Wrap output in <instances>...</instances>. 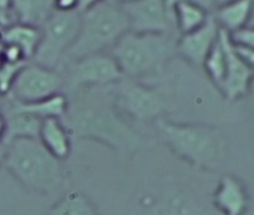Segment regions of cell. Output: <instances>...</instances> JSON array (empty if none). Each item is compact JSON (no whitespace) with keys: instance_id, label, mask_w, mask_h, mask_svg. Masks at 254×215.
<instances>
[{"instance_id":"obj_25","label":"cell","mask_w":254,"mask_h":215,"mask_svg":"<svg viewBox=\"0 0 254 215\" xmlns=\"http://www.w3.org/2000/svg\"><path fill=\"white\" fill-rule=\"evenodd\" d=\"M11 6H12V0H0V11L2 12L11 15Z\"/></svg>"},{"instance_id":"obj_21","label":"cell","mask_w":254,"mask_h":215,"mask_svg":"<svg viewBox=\"0 0 254 215\" xmlns=\"http://www.w3.org/2000/svg\"><path fill=\"white\" fill-rule=\"evenodd\" d=\"M54 5L57 11H78V0H54Z\"/></svg>"},{"instance_id":"obj_29","label":"cell","mask_w":254,"mask_h":215,"mask_svg":"<svg viewBox=\"0 0 254 215\" xmlns=\"http://www.w3.org/2000/svg\"><path fill=\"white\" fill-rule=\"evenodd\" d=\"M5 99H6V97H5L2 93H0V108H2V105H3V102H5Z\"/></svg>"},{"instance_id":"obj_7","label":"cell","mask_w":254,"mask_h":215,"mask_svg":"<svg viewBox=\"0 0 254 215\" xmlns=\"http://www.w3.org/2000/svg\"><path fill=\"white\" fill-rule=\"evenodd\" d=\"M81 18L82 12L79 11L63 12L56 9L54 14L39 27L41 41L32 61L60 70L69 50L78 38Z\"/></svg>"},{"instance_id":"obj_17","label":"cell","mask_w":254,"mask_h":215,"mask_svg":"<svg viewBox=\"0 0 254 215\" xmlns=\"http://www.w3.org/2000/svg\"><path fill=\"white\" fill-rule=\"evenodd\" d=\"M2 111L6 117L5 144L14 139H38L42 123L41 118L27 112L6 109V108H2Z\"/></svg>"},{"instance_id":"obj_11","label":"cell","mask_w":254,"mask_h":215,"mask_svg":"<svg viewBox=\"0 0 254 215\" xmlns=\"http://www.w3.org/2000/svg\"><path fill=\"white\" fill-rule=\"evenodd\" d=\"M215 26L206 21L202 27L177 39V54L190 64L200 66L215 47Z\"/></svg>"},{"instance_id":"obj_10","label":"cell","mask_w":254,"mask_h":215,"mask_svg":"<svg viewBox=\"0 0 254 215\" xmlns=\"http://www.w3.org/2000/svg\"><path fill=\"white\" fill-rule=\"evenodd\" d=\"M129 23V30L135 33H174L172 9L166 0H135L121 5Z\"/></svg>"},{"instance_id":"obj_12","label":"cell","mask_w":254,"mask_h":215,"mask_svg":"<svg viewBox=\"0 0 254 215\" xmlns=\"http://www.w3.org/2000/svg\"><path fill=\"white\" fill-rule=\"evenodd\" d=\"M39 142L57 160L64 161L72 153V136L62 118H45L39 129Z\"/></svg>"},{"instance_id":"obj_14","label":"cell","mask_w":254,"mask_h":215,"mask_svg":"<svg viewBox=\"0 0 254 215\" xmlns=\"http://www.w3.org/2000/svg\"><path fill=\"white\" fill-rule=\"evenodd\" d=\"M56 11L54 0H12V23L41 27Z\"/></svg>"},{"instance_id":"obj_5","label":"cell","mask_w":254,"mask_h":215,"mask_svg":"<svg viewBox=\"0 0 254 215\" xmlns=\"http://www.w3.org/2000/svg\"><path fill=\"white\" fill-rule=\"evenodd\" d=\"M127 32L129 23L121 6L102 2L82 12L78 38L69 50L64 63L91 54L109 53Z\"/></svg>"},{"instance_id":"obj_18","label":"cell","mask_w":254,"mask_h":215,"mask_svg":"<svg viewBox=\"0 0 254 215\" xmlns=\"http://www.w3.org/2000/svg\"><path fill=\"white\" fill-rule=\"evenodd\" d=\"M47 215H99L94 202L79 190L66 191L48 209Z\"/></svg>"},{"instance_id":"obj_16","label":"cell","mask_w":254,"mask_h":215,"mask_svg":"<svg viewBox=\"0 0 254 215\" xmlns=\"http://www.w3.org/2000/svg\"><path fill=\"white\" fill-rule=\"evenodd\" d=\"M214 203L226 215H242L248 205L244 187L230 176H224L214 194Z\"/></svg>"},{"instance_id":"obj_22","label":"cell","mask_w":254,"mask_h":215,"mask_svg":"<svg viewBox=\"0 0 254 215\" xmlns=\"http://www.w3.org/2000/svg\"><path fill=\"white\" fill-rule=\"evenodd\" d=\"M106 2V0H78V11L79 12H85L91 8H94L96 5Z\"/></svg>"},{"instance_id":"obj_30","label":"cell","mask_w":254,"mask_h":215,"mask_svg":"<svg viewBox=\"0 0 254 215\" xmlns=\"http://www.w3.org/2000/svg\"><path fill=\"white\" fill-rule=\"evenodd\" d=\"M0 164H2V161H0Z\"/></svg>"},{"instance_id":"obj_4","label":"cell","mask_w":254,"mask_h":215,"mask_svg":"<svg viewBox=\"0 0 254 215\" xmlns=\"http://www.w3.org/2000/svg\"><path fill=\"white\" fill-rule=\"evenodd\" d=\"M162 142L197 169H217L224 154L221 133L205 124H181L160 118L154 123Z\"/></svg>"},{"instance_id":"obj_3","label":"cell","mask_w":254,"mask_h":215,"mask_svg":"<svg viewBox=\"0 0 254 215\" xmlns=\"http://www.w3.org/2000/svg\"><path fill=\"white\" fill-rule=\"evenodd\" d=\"M2 164L27 190L48 194L64 182L62 161L53 157L39 139H14L5 144Z\"/></svg>"},{"instance_id":"obj_23","label":"cell","mask_w":254,"mask_h":215,"mask_svg":"<svg viewBox=\"0 0 254 215\" xmlns=\"http://www.w3.org/2000/svg\"><path fill=\"white\" fill-rule=\"evenodd\" d=\"M5 136H6V117L0 108V145H5Z\"/></svg>"},{"instance_id":"obj_6","label":"cell","mask_w":254,"mask_h":215,"mask_svg":"<svg viewBox=\"0 0 254 215\" xmlns=\"http://www.w3.org/2000/svg\"><path fill=\"white\" fill-rule=\"evenodd\" d=\"M117 111L135 123H156L169 111V94L165 88L136 79L123 78L112 85Z\"/></svg>"},{"instance_id":"obj_19","label":"cell","mask_w":254,"mask_h":215,"mask_svg":"<svg viewBox=\"0 0 254 215\" xmlns=\"http://www.w3.org/2000/svg\"><path fill=\"white\" fill-rule=\"evenodd\" d=\"M175 30L180 35L190 33L206 23V11L203 5L193 2H177L171 6Z\"/></svg>"},{"instance_id":"obj_15","label":"cell","mask_w":254,"mask_h":215,"mask_svg":"<svg viewBox=\"0 0 254 215\" xmlns=\"http://www.w3.org/2000/svg\"><path fill=\"white\" fill-rule=\"evenodd\" d=\"M41 30L33 26L12 23L3 29H0V42L18 48L27 61H32L35 53L39 47Z\"/></svg>"},{"instance_id":"obj_9","label":"cell","mask_w":254,"mask_h":215,"mask_svg":"<svg viewBox=\"0 0 254 215\" xmlns=\"http://www.w3.org/2000/svg\"><path fill=\"white\" fill-rule=\"evenodd\" d=\"M59 93H64V76L62 70L29 61L18 72L8 99L30 103L44 100Z\"/></svg>"},{"instance_id":"obj_27","label":"cell","mask_w":254,"mask_h":215,"mask_svg":"<svg viewBox=\"0 0 254 215\" xmlns=\"http://www.w3.org/2000/svg\"><path fill=\"white\" fill-rule=\"evenodd\" d=\"M3 154H5V145H0V161L3 159Z\"/></svg>"},{"instance_id":"obj_1","label":"cell","mask_w":254,"mask_h":215,"mask_svg":"<svg viewBox=\"0 0 254 215\" xmlns=\"http://www.w3.org/2000/svg\"><path fill=\"white\" fill-rule=\"evenodd\" d=\"M67 94V111L62 121L75 139L96 141L118 157L136 153L144 139L114 106L112 87L76 90Z\"/></svg>"},{"instance_id":"obj_8","label":"cell","mask_w":254,"mask_h":215,"mask_svg":"<svg viewBox=\"0 0 254 215\" xmlns=\"http://www.w3.org/2000/svg\"><path fill=\"white\" fill-rule=\"evenodd\" d=\"M60 70L64 76V90L67 93L112 87L124 78L109 53L91 54L66 61Z\"/></svg>"},{"instance_id":"obj_26","label":"cell","mask_w":254,"mask_h":215,"mask_svg":"<svg viewBox=\"0 0 254 215\" xmlns=\"http://www.w3.org/2000/svg\"><path fill=\"white\" fill-rule=\"evenodd\" d=\"M106 2H109V3H114V5H118V6H121V5H126V3L135 2V0H106Z\"/></svg>"},{"instance_id":"obj_2","label":"cell","mask_w":254,"mask_h":215,"mask_svg":"<svg viewBox=\"0 0 254 215\" xmlns=\"http://www.w3.org/2000/svg\"><path fill=\"white\" fill-rule=\"evenodd\" d=\"M109 54L124 78L148 82L165 73L177 54V39L174 33H135L129 30Z\"/></svg>"},{"instance_id":"obj_20","label":"cell","mask_w":254,"mask_h":215,"mask_svg":"<svg viewBox=\"0 0 254 215\" xmlns=\"http://www.w3.org/2000/svg\"><path fill=\"white\" fill-rule=\"evenodd\" d=\"M24 64L26 63H6L5 61L2 64V67H0V93H2L5 97H8L11 87Z\"/></svg>"},{"instance_id":"obj_13","label":"cell","mask_w":254,"mask_h":215,"mask_svg":"<svg viewBox=\"0 0 254 215\" xmlns=\"http://www.w3.org/2000/svg\"><path fill=\"white\" fill-rule=\"evenodd\" d=\"M67 103L69 102H67L66 93H59V94L47 97L44 100L30 102V103L15 102V100H11L6 97L2 108L27 112L41 120H45V118H63L67 111Z\"/></svg>"},{"instance_id":"obj_28","label":"cell","mask_w":254,"mask_h":215,"mask_svg":"<svg viewBox=\"0 0 254 215\" xmlns=\"http://www.w3.org/2000/svg\"><path fill=\"white\" fill-rule=\"evenodd\" d=\"M5 63V60H3V54H2V48H0V67H2V64Z\"/></svg>"},{"instance_id":"obj_24","label":"cell","mask_w":254,"mask_h":215,"mask_svg":"<svg viewBox=\"0 0 254 215\" xmlns=\"http://www.w3.org/2000/svg\"><path fill=\"white\" fill-rule=\"evenodd\" d=\"M9 24H12L11 15L0 11V29H3V27H6V26H9Z\"/></svg>"}]
</instances>
